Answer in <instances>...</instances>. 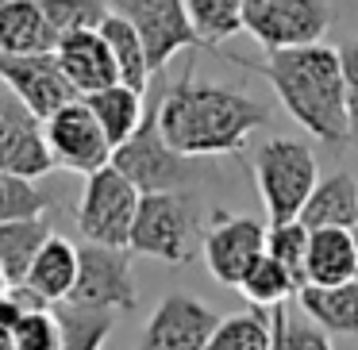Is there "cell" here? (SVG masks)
Returning a JSON list of instances; mask_svg holds the SVG:
<instances>
[{
    "instance_id": "13",
    "label": "cell",
    "mask_w": 358,
    "mask_h": 350,
    "mask_svg": "<svg viewBox=\"0 0 358 350\" xmlns=\"http://www.w3.org/2000/svg\"><path fill=\"white\" fill-rule=\"evenodd\" d=\"M216 323V308H208L204 300L189 293H166L150 312L135 350H204Z\"/></svg>"
},
{
    "instance_id": "23",
    "label": "cell",
    "mask_w": 358,
    "mask_h": 350,
    "mask_svg": "<svg viewBox=\"0 0 358 350\" xmlns=\"http://www.w3.org/2000/svg\"><path fill=\"white\" fill-rule=\"evenodd\" d=\"M62 327V350H101L116 327V308H96L78 300H55L50 304Z\"/></svg>"
},
{
    "instance_id": "10",
    "label": "cell",
    "mask_w": 358,
    "mask_h": 350,
    "mask_svg": "<svg viewBox=\"0 0 358 350\" xmlns=\"http://www.w3.org/2000/svg\"><path fill=\"white\" fill-rule=\"evenodd\" d=\"M43 127H47V143H50V154H55V166H62V170L89 177L93 170L112 162L108 135H104L101 119L93 116V108L81 96L62 104L58 112H50L43 119Z\"/></svg>"
},
{
    "instance_id": "25",
    "label": "cell",
    "mask_w": 358,
    "mask_h": 350,
    "mask_svg": "<svg viewBox=\"0 0 358 350\" xmlns=\"http://www.w3.org/2000/svg\"><path fill=\"white\" fill-rule=\"evenodd\" d=\"M270 342H273L270 308L255 304L250 312H239V316H220L204 350H270Z\"/></svg>"
},
{
    "instance_id": "33",
    "label": "cell",
    "mask_w": 358,
    "mask_h": 350,
    "mask_svg": "<svg viewBox=\"0 0 358 350\" xmlns=\"http://www.w3.org/2000/svg\"><path fill=\"white\" fill-rule=\"evenodd\" d=\"M343 78H347V112H350V147L358 150V35L339 47Z\"/></svg>"
},
{
    "instance_id": "4",
    "label": "cell",
    "mask_w": 358,
    "mask_h": 350,
    "mask_svg": "<svg viewBox=\"0 0 358 350\" xmlns=\"http://www.w3.org/2000/svg\"><path fill=\"white\" fill-rule=\"evenodd\" d=\"M201 162L204 158H189L166 143L162 127H158V96H155V104H147V112H143L139 127L131 131V139H124L112 150V166L124 177H131L139 193L193 189L204 173Z\"/></svg>"
},
{
    "instance_id": "7",
    "label": "cell",
    "mask_w": 358,
    "mask_h": 350,
    "mask_svg": "<svg viewBox=\"0 0 358 350\" xmlns=\"http://www.w3.org/2000/svg\"><path fill=\"white\" fill-rule=\"evenodd\" d=\"M331 20V0H243V31L262 50L320 43Z\"/></svg>"
},
{
    "instance_id": "29",
    "label": "cell",
    "mask_w": 358,
    "mask_h": 350,
    "mask_svg": "<svg viewBox=\"0 0 358 350\" xmlns=\"http://www.w3.org/2000/svg\"><path fill=\"white\" fill-rule=\"evenodd\" d=\"M43 16H47L55 39L62 35H73V31H93L101 27V20L112 12L108 0H39Z\"/></svg>"
},
{
    "instance_id": "18",
    "label": "cell",
    "mask_w": 358,
    "mask_h": 350,
    "mask_svg": "<svg viewBox=\"0 0 358 350\" xmlns=\"http://www.w3.org/2000/svg\"><path fill=\"white\" fill-rule=\"evenodd\" d=\"M355 277V239L350 227H312L304 285H339Z\"/></svg>"
},
{
    "instance_id": "20",
    "label": "cell",
    "mask_w": 358,
    "mask_h": 350,
    "mask_svg": "<svg viewBox=\"0 0 358 350\" xmlns=\"http://www.w3.org/2000/svg\"><path fill=\"white\" fill-rule=\"evenodd\" d=\"M24 281L31 289H39L50 304L66 300L70 289H73V281H78V247H73L70 239H62V235L50 231L47 242L39 247V254L31 258V270H27Z\"/></svg>"
},
{
    "instance_id": "24",
    "label": "cell",
    "mask_w": 358,
    "mask_h": 350,
    "mask_svg": "<svg viewBox=\"0 0 358 350\" xmlns=\"http://www.w3.org/2000/svg\"><path fill=\"white\" fill-rule=\"evenodd\" d=\"M50 224L47 216H31V219H12V224H0V270L8 273V281L27 277L31 270V258L39 254V247L47 242Z\"/></svg>"
},
{
    "instance_id": "17",
    "label": "cell",
    "mask_w": 358,
    "mask_h": 350,
    "mask_svg": "<svg viewBox=\"0 0 358 350\" xmlns=\"http://www.w3.org/2000/svg\"><path fill=\"white\" fill-rule=\"evenodd\" d=\"M304 227H355L358 224V181L347 170H335L316 181L301 208Z\"/></svg>"
},
{
    "instance_id": "14",
    "label": "cell",
    "mask_w": 358,
    "mask_h": 350,
    "mask_svg": "<svg viewBox=\"0 0 358 350\" xmlns=\"http://www.w3.org/2000/svg\"><path fill=\"white\" fill-rule=\"evenodd\" d=\"M0 119H4V127H0V170L31 177V181L47 177L50 170H58L43 119L27 104H20L8 89L0 96Z\"/></svg>"
},
{
    "instance_id": "28",
    "label": "cell",
    "mask_w": 358,
    "mask_h": 350,
    "mask_svg": "<svg viewBox=\"0 0 358 350\" xmlns=\"http://www.w3.org/2000/svg\"><path fill=\"white\" fill-rule=\"evenodd\" d=\"M308 239L312 227H304V219H281V224L266 227V254L278 258L296 285H304V262H308Z\"/></svg>"
},
{
    "instance_id": "34",
    "label": "cell",
    "mask_w": 358,
    "mask_h": 350,
    "mask_svg": "<svg viewBox=\"0 0 358 350\" xmlns=\"http://www.w3.org/2000/svg\"><path fill=\"white\" fill-rule=\"evenodd\" d=\"M24 316H27V312L16 304V296H12V293L0 296V331H8V335H12V327H16Z\"/></svg>"
},
{
    "instance_id": "12",
    "label": "cell",
    "mask_w": 358,
    "mask_h": 350,
    "mask_svg": "<svg viewBox=\"0 0 358 350\" xmlns=\"http://www.w3.org/2000/svg\"><path fill=\"white\" fill-rule=\"evenodd\" d=\"M0 85L8 89L20 104H27L39 119H47L62 104L78 101V89L66 81L55 50H35V54L0 50Z\"/></svg>"
},
{
    "instance_id": "1",
    "label": "cell",
    "mask_w": 358,
    "mask_h": 350,
    "mask_svg": "<svg viewBox=\"0 0 358 350\" xmlns=\"http://www.w3.org/2000/svg\"><path fill=\"white\" fill-rule=\"evenodd\" d=\"M266 124H270V104L243 89L196 81L193 62L173 85L158 93V127L166 143L189 158L235 154Z\"/></svg>"
},
{
    "instance_id": "30",
    "label": "cell",
    "mask_w": 358,
    "mask_h": 350,
    "mask_svg": "<svg viewBox=\"0 0 358 350\" xmlns=\"http://www.w3.org/2000/svg\"><path fill=\"white\" fill-rule=\"evenodd\" d=\"M47 208H50V196L43 193V189H35L31 177L0 170V224L47 216Z\"/></svg>"
},
{
    "instance_id": "36",
    "label": "cell",
    "mask_w": 358,
    "mask_h": 350,
    "mask_svg": "<svg viewBox=\"0 0 358 350\" xmlns=\"http://www.w3.org/2000/svg\"><path fill=\"white\" fill-rule=\"evenodd\" d=\"M0 350H16V347H12V335L8 331H0Z\"/></svg>"
},
{
    "instance_id": "15",
    "label": "cell",
    "mask_w": 358,
    "mask_h": 350,
    "mask_svg": "<svg viewBox=\"0 0 358 350\" xmlns=\"http://www.w3.org/2000/svg\"><path fill=\"white\" fill-rule=\"evenodd\" d=\"M55 54H58V66H62L66 81L78 89V96H89V93H96V89H108L120 81L112 47L104 43V35L96 31V27L93 31L62 35Z\"/></svg>"
},
{
    "instance_id": "16",
    "label": "cell",
    "mask_w": 358,
    "mask_h": 350,
    "mask_svg": "<svg viewBox=\"0 0 358 350\" xmlns=\"http://www.w3.org/2000/svg\"><path fill=\"white\" fill-rule=\"evenodd\" d=\"M301 312L320 323L327 335H358V281L339 285H301L296 289Z\"/></svg>"
},
{
    "instance_id": "3",
    "label": "cell",
    "mask_w": 358,
    "mask_h": 350,
    "mask_svg": "<svg viewBox=\"0 0 358 350\" xmlns=\"http://www.w3.org/2000/svg\"><path fill=\"white\" fill-rule=\"evenodd\" d=\"M201 235V208H196L193 189H162V193L139 196L127 250L158 258L166 265H189L196 258Z\"/></svg>"
},
{
    "instance_id": "35",
    "label": "cell",
    "mask_w": 358,
    "mask_h": 350,
    "mask_svg": "<svg viewBox=\"0 0 358 350\" xmlns=\"http://www.w3.org/2000/svg\"><path fill=\"white\" fill-rule=\"evenodd\" d=\"M350 239H355V281H358V224L350 227Z\"/></svg>"
},
{
    "instance_id": "37",
    "label": "cell",
    "mask_w": 358,
    "mask_h": 350,
    "mask_svg": "<svg viewBox=\"0 0 358 350\" xmlns=\"http://www.w3.org/2000/svg\"><path fill=\"white\" fill-rule=\"evenodd\" d=\"M8 285H12V281H8V273H4V270H0V296H4V293H8Z\"/></svg>"
},
{
    "instance_id": "8",
    "label": "cell",
    "mask_w": 358,
    "mask_h": 350,
    "mask_svg": "<svg viewBox=\"0 0 358 350\" xmlns=\"http://www.w3.org/2000/svg\"><path fill=\"white\" fill-rule=\"evenodd\" d=\"M108 4L112 12L131 20L155 73H162L170 66V58L181 54V50H204L201 35L189 20L185 0H108Z\"/></svg>"
},
{
    "instance_id": "22",
    "label": "cell",
    "mask_w": 358,
    "mask_h": 350,
    "mask_svg": "<svg viewBox=\"0 0 358 350\" xmlns=\"http://www.w3.org/2000/svg\"><path fill=\"white\" fill-rule=\"evenodd\" d=\"M96 31L104 35V43L112 47V58H116V70H120V81L139 93H147L150 81H155V70H150V58H147V47H143L139 31L131 27V20H124L120 12H108L101 20Z\"/></svg>"
},
{
    "instance_id": "26",
    "label": "cell",
    "mask_w": 358,
    "mask_h": 350,
    "mask_svg": "<svg viewBox=\"0 0 358 350\" xmlns=\"http://www.w3.org/2000/svg\"><path fill=\"white\" fill-rule=\"evenodd\" d=\"M185 8L204 50H216L220 43L243 31V0H185Z\"/></svg>"
},
{
    "instance_id": "2",
    "label": "cell",
    "mask_w": 358,
    "mask_h": 350,
    "mask_svg": "<svg viewBox=\"0 0 358 350\" xmlns=\"http://www.w3.org/2000/svg\"><path fill=\"white\" fill-rule=\"evenodd\" d=\"M235 66L250 73H262L270 89L278 93L281 108L327 147L343 150L350 147V112H347V78H343L339 47L324 43H304V47H281L266 50L262 62H243L231 58Z\"/></svg>"
},
{
    "instance_id": "27",
    "label": "cell",
    "mask_w": 358,
    "mask_h": 350,
    "mask_svg": "<svg viewBox=\"0 0 358 350\" xmlns=\"http://www.w3.org/2000/svg\"><path fill=\"white\" fill-rule=\"evenodd\" d=\"M296 281H293V273L285 270V265L278 262V258H270V254H262L255 265L247 270V277L239 281V293L247 296L250 304H258V308H273V304H285L289 296L296 293Z\"/></svg>"
},
{
    "instance_id": "38",
    "label": "cell",
    "mask_w": 358,
    "mask_h": 350,
    "mask_svg": "<svg viewBox=\"0 0 358 350\" xmlns=\"http://www.w3.org/2000/svg\"><path fill=\"white\" fill-rule=\"evenodd\" d=\"M0 127H4V119H0Z\"/></svg>"
},
{
    "instance_id": "9",
    "label": "cell",
    "mask_w": 358,
    "mask_h": 350,
    "mask_svg": "<svg viewBox=\"0 0 358 350\" xmlns=\"http://www.w3.org/2000/svg\"><path fill=\"white\" fill-rule=\"evenodd\" d=\"M66 300L135 312L139 308V289H135V273H131V250L85 239L78 247V281H73Z\"/></svg>"
},
{
    "instance_id": "11",
    "label": "cell",
    "mask_w": 358,
    "mask_h": 350,
    "mask_svg": "<svg viewBox=\"0 0 358 350\" xmlns=\"http://www.w3.org/2000/svg\"><path fill=\"white\" fill-rule=\"evenodd\" d=\"M201 254L208 273L227 289H239L247 270L266 254V227L250 216L212 212V224L201 235Z\"/></svg>"
},
{
    "instance_id": "32",
    "label": "cell",
    "mask_w": 358,
    "mask_h": 350,
    "mask_svg": "<svg viewBox=\"0 0 358 350\" xmlns=\"http://www.w3.org/2000/svg\"><path fill=\"white\" fill-rule=\"evenodd\" d=\"M12 347L16 350H62V327H58L55 308L27 312L12 327Z\"/></svg>"
},
{
    "instance_id": "21",
    "label": "cell",
    "mask_w": 358,
    "mask_h": 350,
    "mask_svg": "<svg viewBox=\"0 0 358 350\" xmlns=\"http://www.w3.org/2000/svg\"><path fill=\"white\" fill-rule=\"evenodd\" d=\"M143 96H147V93L124 85V81H116V85H108V89H96V93H89V96H81V101L93 108V116L101 119V127H104V135H108L112 150H116L124 139H131V131L139 127L143 112H147Z\"/></svg>"
},
{
    "instance_id": "31",
    "label": "cell",
    "mask_w": 358,
    "mask_h": 350,
    "mask_svg": "<svg viewBox=\"0 0 358 350\" xmlns=\"http://www.w3.org/2000/svg\"><path fill=\"white\" fill-rule=\"evenodd\" d=\"M270 323H273L270 350H335L324 327H320V323H301V319H289L285 304H273V308H270Z\"/></svg>"
},
{
    "instance_id": "6",
    "label": "cell",
    "mask_w": 358,
    "mask_h": 350,
    "mask_svg": "<svg viewBox=\"0 0 358 350\" xmlns=\"http://www.w3.org/2000/svg\"><path fill=\"white\" fill-rule=\"evenodd\" d=\"M139 196L143 193L135 189V181L124 177L112 162L93 170L85 177V189H81L78 212H73L81 239L104 242V247H127L135 212H139Z\"/></svg>"
},
{
    "instance_id": "19",
    "label": "cell",
    "mask_w": 358,
    "mask_h": 350,
    "mask_svg": "<svg viewBox=\"0 0 358 350\" xmlns=\"http://www.w3.org/2000/svg\"><path fill=\"white\" fill-rule=\"evenodd\" d=\"M58 39L43 16L39 0H0V50L12 54H35L55 50Z\"/></svg>"
},
{
    "instance_id": "5",
    "label": "cell",
    "mask_w": 358,
    "mask_h": 350,
    "mask_svg": "<svg viewBox=\"0 0 358 350\" xmlns=\"http://www.w3.org/2000/svg\"><path fill=\"white\" fill-rule=\"evenodd\" d=\"M255 181H258V196L266 204V219L270 224L301 219L304 200H308V193L320 181L316 150L301 139L273 135L255 154Z\"/></svg>"
}]
</instances>
